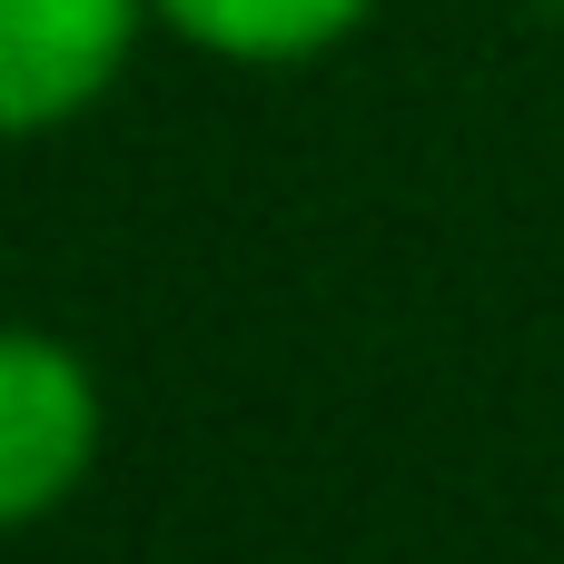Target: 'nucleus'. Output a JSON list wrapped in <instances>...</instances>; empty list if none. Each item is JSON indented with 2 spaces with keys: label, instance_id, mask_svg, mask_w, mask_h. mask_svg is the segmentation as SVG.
Segmentation results:
<instances>
[{
  "label": "nucleus",
  "instance_id": "nucleus-1",
  "mask_svg": "<svg viewBox=\"0 0 564 564\" xmlns=\"http://www.w3.org/2000/svg\"><path fill=\"white\" fill-rule=\"evenodd\" d=\"M99 456V377L69 337L0 317V535L59 516Z\"/></svg>",
  "mask_w": 564,
  "mask_h": 564
},
{
  "label": "nucleus",
  "instance_id": "nucleus-4",
  "mask_svg": "<svg viewBox=\"0 0 564 564\" xmlns=\"http://www.w3.org/2000/svg\"><path fill=\"white\" fill-rule=\"evenodd\" d=\"M545 10H564V0H545Z\"/></svg>",
  "mask_w": 564,
  "mask_h": 564
},
{
  "label": "nucleus",
  "instance_id": "nucleus-2",
  "mask_svg": "<svg viewBox=\"0 0 564 564\" xmlns=\"http://www.w3.org/2000/svg\"><path fill=\"white\" fill-rule=\"evenodd\" d=\"M139 30L149 0H0V139L89 119L119 89Z\"/></svg>",
  "mask_w": 564,
  "mask_h": 564
},
{
  "label": "nucleus",
  "instance_id": "nucleus-3",
  "mask_svg": "<svg viewBox=\"0 0 564 564\" xmlns=\"http://www.w3.org/2000/svg\"><path fill=\"white\" fill-rule=\"evenodd\" d=\"M377 0H149V20L208 59H238V69H297V59H327L337 40L367 30Z\"/></svg>",
  "mask_w": 564,
  "mask_h": 564
}]
</instances>
